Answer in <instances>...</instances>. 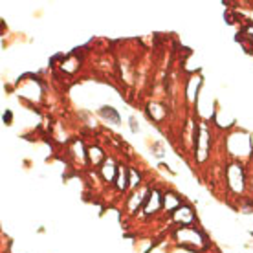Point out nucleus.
Masks as SVG:
<instances>
[{
    "mask_svg": "<svg viewBox=\"0 0 253 253\" xmlns=\"http://www.w3.org/2000/svg\"><path fill=\"white\" fill-rule=\"evenodd\" d=\"M101 114H103V118H107V120H112L114 123H120V114H118L112 107H103Z\"/></svg>",
    "mask_w": 253,
    "mask_h": 253,
    "instance_id": "obj_1",
    "label": "nucleus"
},
{
    "mask_svg": "<svg viewBox=\"0 0 253 253\" xmlns=\"http://www.w3.org/2000/svg\"><path fill=\"white\" fill-rule=\"evenodd\" d=\"M4 123H7V125L11 123V112H9V110H7L6 114H4Z\"/></svg>",
    "mask_w": 253,
    "mask_h": 253,
    "instance_id": "obj_2",
    "label": "nucleus"
}]
</instances>
